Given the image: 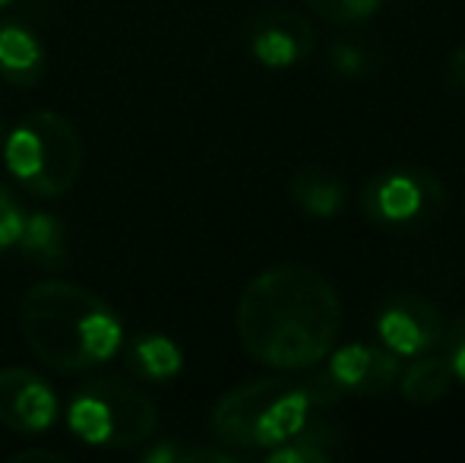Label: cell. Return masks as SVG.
<instances>
[{
	"mask_svg": "<svg viewBox=\"0 0 465 463\" xmlns=\"http://www.w3.org/2000/svg\"><path fill=\"white\" fill-rule=\"evenodd\" d=\"M241 347L282 371L320 365L342 330V302L330 279L304 264H279L244 286L234 308Z\"/></svg>",
	"mask_w": 465,
	"mask_h": 463,
	"instance_id": "1",
	"label": "cell"
},
{
	"mask_svg": "<svg viewBox=\"0 0 465 463\" xmlns=\"http://www.w3.org/2000/svg\"><path fill=\"white\" fill-rule=\"evenodd\" d=\"M19 327L38 362L61 375L93 371L124 347L117 311L86 286L61 279H48L25 292L19 302Z\"/></svg>",
	"mask_w": 465,
	"mask_h": 463,
	"instance_id": "2",
	"label": "cell"
},
{
	"mask_svg": "<svg viewBox=\"0 0 465 463\" xmlns=\"http://www.w3.org/2000/svg\"><path fill=\"white\" fill-rule=\"evenodd\" d=\"M307 403L301 384L285 377H257L219 397L209 413V428L228 448L272 451L307 422Z\"/></svg>",
	"mask_w": 465,
	"mask_h": 463,
	"instance_id": "3",
	"label": "cell"
},
{
	"mask_svg": "<svg viewBox=\"0 0 465 463\" xmlns=\"http://www.w3.org/2000/svg\"><path fill=\"white\" fill-rule=\"evenodd\" d=\"M4 166L10 178L32 197H64L80 181L83 140L67 117L42 108L6 130Z\"/></svg>",
	"mask_w": 465,
	"mask_h": 463,
	"instance_id": "4",
	"label": "cell"
},
{
	"mask_svg": "<svg viewBox=\"0 0 465 463\" xmlns=\"http://www.w3.org/2000/svg\"><path fill=\"white\" fill-rule=\"evenodd\" d=\"M67 422L93 448H134L155 432L159 407L127 377H95L74 394Z\"/></svg>",
	"mask_w": 465,
	"mask_h": 463,
	"instance_id": "5",
	"label": "cell"
},
{
	"mask_svg": "<svg viewBox=\"0 0 465 463\" xmlns=\"http://www.w3.org/2000/svg\"><path fill=\"white\" fill-rule=\"evenodd\" d=\"M447 191L428 168H390L364 185L361 210L380 229L411 232L440 216Z\"/></svg>",
	"mask_w": 465,
	"mask_h": 463,
	"instance_id": "6",
	"label": "cell"
},
{
	"mask_svg": "<svg viewBox=\"0 0 465 463\" xmlns=\"http://www.w3.org/2000/svg\"><path fill=\"white\" fill-rule=\"evenodd\" d=\"M377 334L396 356H421L443 340V317L430 298L402 292L380 308Z\"/></svg>",
	"mask_w": 465,
	"mask_h": 463,
	"instance_id": "7",
	"label": "cell"
},
{
	"mask_svg": "<svg viewBox=\"0 0 465 463\" xmlns=\"http://www.w3.org/2000/svg\"><path fill=\"white\" fill-rule=\"evenodd\" d=\"M57 422V394L35 371L0 368V426L16 435L48 432Z\"/></svg>",
	"mask_w": 465,
	"mask_h": 463,
	"instance_id": "8",
	"label": "cell"
},
{
	"mask_svg": "<svg viewBox=\"0 0 465 463\" xmlns=\"http://www.w3.org/2000/svg\"><path fill=\"white\" fill-rule=\"evenodd\" d=\"M244 42L263 67L285 70L313 51V25L294 10H263L247 23Z\"/></svg>",
	"mask_w": 465,
	"mask_h": 463,
	"instance_id": "9",
	"label": "cell"
},
{
	"mask_svg": "<svg viewBox=\"0 0 465 463\" xmlns=\"http://www.w3.org/2000/svg\"><path fill=\"white\" fill-rule=\"evenodd\" d=\"M330 371L336 381L342 384L345 394L358 397H380L396 384L399 362L396 352L364 347V343H351V347L339 349L330 358Z\"/></svg>",
	"mask_w": 465,
	"mask_h": 463,
	"instance_id": "10",
	"label": "cell"
},
{
	"mask_svg": "<svg viewBox=\"0 0 465 463\" xmlns=\"http://www.w3.org/2000/svg\"><path fill=\"white\" fill-rule=\"evenodd\" d=\"M45 74V48L29 25H0V76L13 86H35Z\"/></svg>",
	"mask_w": 465,
	"mask_h": 463,
	"instance_id": "11",
	"label": "cell"
},
{
	"mask_svg": "<svg viewBox=\"0 0 465 463\" xmlns=\"http://www.w3.org/2000/svg\"><path fill=\"white\" fill-rule=\"evenodd\" d=\"M13 247H19V254L35 267L54 270L67 264V229L51 213H32L23 219V232Z\"/></svg>",
	"mask_w": 465,
	"mask_h": 463,
	"instance_id": "12",
	"label": "cell"
},
{
	"mask_svg": "<svg viewBox=\"0 0 465 463\" xmlns=\"http://www.w3.org/2000/svg\"><path fill=\"white\" fill-rule=\"evenodd\" d=\"M292 200L307 213V216L330 219L342 210L345 204V181L339 175H332L330 168H301L288 185Z\"/></svg>",
	"mask_w": 465,
	"mask_h": 463,
	"instance_id": "13",
	"label": "cell"
},
{
	"mask_svg": "<svg viewBox=\"0 0 465 463\" xmlns=\"http://www.w3.org/2000/svg\"><path fill=\"white\" fill-rule=\"evenodd\" d=\"M124 356L130 371L143 381H168L184 368V352L165 334H136Z\"/></svg>",
	"mask_w": 465,
	"mask_h": 463,
	"instance_id": "14",
	"label": "cell"
},
{
	"mask_svg": "<svg viewBox=\"0 0 465 463\" xmlns=\"http://www.w3.org/2000/svg\"><path fill=\"white\" fill-rule=\"evenodd\" d=\"M450 388H453V368L443 356L415 358L399 377V390L415 407H430V403L443 400Z\"/></svg>",
	"mask_w": 465,
	"mask_h": 463,
	"instance_id": "15",
	"label": "cell"
},
{
	"mask_svg": "<svg viewBox=\"0 0 465 463\" xmlns=\"http://www.w3.org/2000/svg\"><path fill=\"white\" fill-rule=\"evenodd\" d=\"M339 454V435L330 426H304L270 451V463H326Z\"/></svg>",
	"mask_w": 465,
	"mask_h": 463,
	"instance_id": "16",
	"label": "cell"
},
{
	"mask_svg": "<svg viewBox=\"0 0 465 463\" xmlns=\"http://www.w3.org/2000/svg\"><path fill=\"white\" fill-rule=\"evenodd\" d=\"M326 23H361L377 13L380 0H304Z\"/></svg>",
	"mask_w": 465,
	"mask_h": 463,
	"instance_id": "17",
	"label": "cell"
},
{
	"mask_svg": "<svg viewBox=\"0 0 465 463\" xmlns=\"http://www.w3.org/2000/svg\"><path fill=\"white\" fill-rule=\"evenodd\" d=\"M301 390H304L307 403H311V409H323V407H332V403H339L345 397L342 384L336 381V375L330 371V365H326L323 371H317V375H311L304 384H301Z\"/></svg>",
	"mask_w": 465,
	"mask_h": 463,
	"instance_id": "18",
	"label": "cell"
},
{
	"mask_svg": "<svg viewBox=\"0 0 465 463\" xmlns=\"http://www.w3.org/2000/svg\"><path fill=\"white\" fill-rule=\"evenodd\" d=\"M23 219L25 213L19 206V200L0 185V251H10L16 245L19 232H23Z\"/></svg>",
	"mask_w": 465,
	"mask_h": 463,
	"instance_id": "19",
	"label": "cell"
},
{
	"mask_svg": "<svg viewBox=\"0 0 465 463\" xmlns=\"http://www.w3.org/2000/svg\"><path fill=\"white\" fill-rule=\"evenodd\" d=\"M447 340V362L450 368H453V377H460V381L465 384V315L460 317V321L450 327V334H443Z\"/></svg>",
	"mask_w": 465,
	"mask_h": 463,
	"instance_id": "20",
	"label": "cell"
},
{
	"mask_svg": "<svg viewBox=\"0 0 465 463\" xmlns=\"http://www.w3.org/2000/svg\"><path fill=\"white\" fill-rule=\"evenodd\" d=\"M447 86L453 89V93L465 96V45L447 57Z\"/></svg>",
	"mask_w": 465,
	"mask_h": 463,
	"instance_id": "21",
	"label": "cell"
},
{
	"mask_svg": "<svg viewBox=\"0 0 465 463\" xmlns=\"http://www.w3.org/2000/svg\"><path fill=\"white\" fill-rule=\"evenodd\" d=\"M13 460H64L61 454H54V451H23V454H16Z\"/></svg>",
	"mask_w": 465,
	"mask_h": 463,
	"instance_id": "22",
	"label": "cell"
},
{
	"mask_svg": "<svg viewBox=\"0 0 465 463\" xmlns=\"http://www.w3.org/2000/svg\"><path fill=\"white\" fill-rule=\"evenodd\" d=\"M4 143H6V124H4V117H0V153H4Z\"/></svg>",
	"mask_w": 465,
	"mask_h": 463,
	"instance_id": "23",
	"label": "cell"
},
{
	"mask_svg": "<svg viewBox=\"0 0 465 463\" xmlns=\"http://www.w3.org/2000/svg\"><path fill=\"white\" fill-rule=\"evenodd\" d=\"M6 4H10V0H0V6H6Z\"/></svg>",
	"mask_w": 465,
	"mask_h": 463,
	"instance_id": "24",
	"label": "cell"
}]
</instances>
